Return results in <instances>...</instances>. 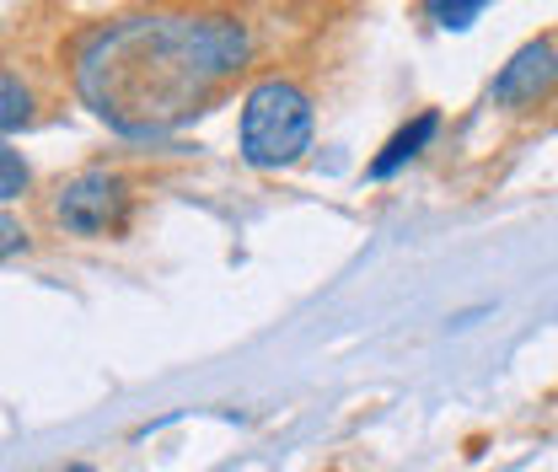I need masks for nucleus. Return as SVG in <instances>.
I'll return each instance as SVG.
<instances>
[{"label": "nucleus", "instance_id": "f257e3e1", "mask_svg": "<svg viewBox=\"0 0 558 472\" xmlns=\"http://www.w3.org/2000/svg\"><path fill=\"white\" fill-rule=\"evenodd\" d=\"M247 60L253 27L231 11H140L81 44L75 86L113 130L161 135L199 113Z\"/></svg>", "mask_w": 558, "mask_h": 472}, {"label": "nucleus", "instance_id": "f03ea898", "mask_svg": "<svg viewBox=\"0 0 558 472\" xmlns=\"http://www.w3.org/2000/svg\"><path fill=\"white\" fill-rule=\"evenodd\" d=\"M317 135V102L301 81L290 75H258L242 92V119H236V150L253 172H284L295 167Z\"/></svg>", "mask_w": 558, "mask_h": 472}, {"label": "nucleus", "instance_id": "7ed1b4c3", "mask_svg": "<svg viewBox=\"0 0 558 472\" xmlns=\"http://www.w3.org/2000/svg\"><path fill=\"white\" fill-rule=\"evenodd\" d=\"M135 183L113 167H86L65 178L54 194H49V220L65 231V237H86V242H102V237H124L130 220H135Z\"/></svg>", "mask_w": 558, "mask_h": 472}, {"label": "nucleus", "instance_id": "20e7f679", "mask_svg": "<svg viewBox=\"0 0 558 472\" xmlns=\"http://www.w3.org/2000/svg\"><path fill=\"white\" fill-rule=\"evenodd\" d=\"M554 92H558V38L554 33L521 44V49L499 65V75L488 81V102H494V108H510V113L543 108Z\"/></svg>", "mask_w": 558, "mask_h": 472}, {"label": "nucleus", "instance_id": "39448f33", "mask_svg": "<svg viewBox=\"0 0 558 472\" xmlns=\"http://www.w3.org/2000/svg\"><path fill=\"white\" fill-rule=\"evenodd\" d=\"M435 135H440V113H435V108H424V113H414V119H409V124H403L398 135L381 145V156H376V161H371L365 172H371L376 183H381V178H392V172H398L403 161H414V156H418V150H424V145H429Z\"/></svg>", "mask_w": 558, "mask_h": 472}, {"label": "nucleus", "instance_id": "423d86ee", "mask_svg": "<svg viewBox=\"0 0 558 472\" xmlns=\"http://www.w3.org/2000/svg\"><path fill=\"white\" fill-rule=\"evenodd\" d=\"M0 92H5V108H0V124H5V135H16L27 119H33V86L16 75V65L0 75Z\"/></svg>", "mask_w": 558, "mask_h": 472}, {"label": "nucleus", "instance_id": "0eeeda50", "mask_svg": "<svg viewBox=\"0 0 558 472\" xmlns=\"http://www.w3.org/2000/svg\"><path fill=\"white\" fill-rule=\"evenodd\" d=\"M0 167H5V183H0V199H5V204H16V199H22V194H27V167H22V156H16L11 145L0 150Z\"/></svg>", "mask_w": 558, "mask_h": 472}, {"label": "nucleus", "instance_id": "6e6552de", "mask_svg": "<svg viewBox=\"0 0 558 472\" xmlns=\"http://www.w3.org/2000/svg\"><path fill=\"white\" fill-rule=\"evenodd\" d=\"M429 16H440V27H468L473 16H484V0H468V5H424Z\"/></svg>", "mask_w": 558, "mask_h": 472}, {"label": "nucleus", "instance_id": "1a4fd4ad", "mask_svg": "<svg viewBox=\"0 0 558 472\" xmlns=\"http://www.w3.org/2000/svg\"><path fill=\"white\" fill-rule=\"evenodd\" d=\"M0 231H5V258H16V253H27V247H33V242H27V231L16 226V215H11V209H5Z\"/></svg>", "mask_w": 558, "mask_h": 472}, {"label": "nucleus", "instance_id": "9d476101", "mask_svg": "<svg viewBox=\"0 0 558 472\" xmlns=\"http://www.w3.org/2000/svg\"><path fill=\"white\" fill-rule=\"evenodd\" d=\"M65 472H92V468H86V462H75V468H65Z\"/></svg>", "mask_w": 558, "mask_h": 472}]
</instances>
